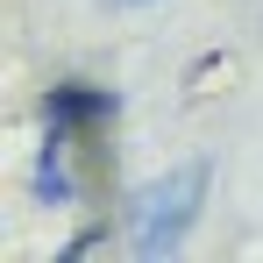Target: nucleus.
<instances>
[{"label": "nucleus", "mask_w": 263, "mask_h": 263, "mask_svg": "<svg viewBox=\"0 0 263 263\" xmlns=\"http://www.w3.org/2000/svg\"><path fill=\"white\" fill-rule=\"evenodd\" d=\"M206 157H192V164H178V171L149 178L142 192H135V256H178L185 249V235H192V220H199V206H206Z\"/></svg>", "instance_id": "nucleus-1"}, {"label": "nucleus", "mask_w": 263, "mask_h": 263, "mask_svg": "<svg viewBox=\"0 0 263 263\" xmlns=\"http://www.w3.org/2000/svg\"><path fill=\"white\" fill-rule=\"evenodd\" d=\"M121 7H149V0H121Z\"/></svg>", "instance_id": "nucleus-4"}, {"label": "nucleus", "mask_w": 263, "mask_h": 263, "mask_svg": "<svg viewBox=\"0 0 263 263\" xmlns=\"http://www.w3.org/2000/svg\"><path fill=\"white\" fill-rule=\"evenodd\" d=\"M36 199H50V206H71V171H64V128H50V142H43V164H36Z\"/></svg>", "instance_id": "nucleus-3"}, {"label": "nucleus", "mask_w": 263, "mask_h": 263, "mask_svg": "<svg viewBox=\"0 0 263 263\" xmlns=\"http://www.w3.org/2000/svg\"><path fill=\"white\" fill-rule=\"evenodd\" d=\"M107 114H114V92H100V86H57V100H50V121H57V128L107 121Z\"/></svg>", "instance_id": "nucleus-2"}]
</instances>
